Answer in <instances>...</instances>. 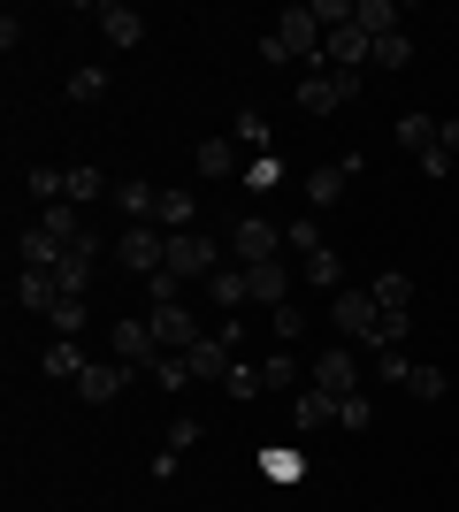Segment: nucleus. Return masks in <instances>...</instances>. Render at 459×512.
Returning <instances> with one entry per match:
<instances>
[{
	"label": "nucleus",
	"instance_id": "44",
	"mask_svg": "<svg viewBox=\"0 0 459 512\" xmlns=\"http://www.w3.org/2000/svg\"><path fill=\"white\" fill-rule=\"evenodd\" d=\"M375 375H383V383H398V390H406V375H414V360H406V352H375Z\"/></svg>",
	"mask_w": 459,
	"mask_h": 512
},
{
	"label": "nucleus",
	"instance_id": "7",
	"mask_svg": "<svg viewBox=\"0 0 459 512\" xmlns=\"http://www.w3.org/2000/svg\"><path fill=\"white\" fill-rule=\"evenodd\" d=\"M108 360H123L131 375H153V360H161L153 321H115V329H108Z\"/></svg>",
	"mask_w": 459,
	"mask_h": 512
},
{
	"label": "nucleus",
	"instance_id": "26",
	"mask_svg": "<svg viewBox=\"0 0 459 512\" xmlns=\"http://www.w3.org/2000/svg\"><path fill=\"white\" fill-rule=\"evenodd\" d=\"M199 176H238V138H199Z\"/></svg>",
	"mask_w": 459,
	"mask_h": 512
},
{
	"label": "nucleus",
	"instance_id": "40",
	"mask_svg": "<svg viewBox=\"0 0 459 512\" xmlns=\"http://www.w3.org/2000/svg\"><path fill=\"white\" fill-rule=\"evenodd\" d=\"M222 390H230V398H261V367H253V360H230Z\"/></svg>",
	"mask_w": 459,
	"mask_h": 512
},
{
	"label": "nucleus",
	"instance_id": "43",
	"mask_svg": "<svg viewBox=\"0 0 459 512\" xmlns=\"http://www.w3.org/2000/svg\"><path fill=\"white\" fill-rule=\"evenodd\" d=\"M23 184H31V199H39V207H54V199H62V169H31Z\"/></svg>",
	"mask_w": 459,
	"mask_h": 512
},
{
	"label": "nucleus",
	"instance_id": "8",
	"mask_svg": "<svg viewBox=\"0 0 459 512\" xmlns=\"http://www.w3.org/2000/svg\"><path fill=\"white\" fill-rule=\"evenodd\" d=\"M115 253H123V268L153 276V268H169V230H161V222H131V230L115 237Z\"/></svg>",
	"mask_w": 459,
	"mask_h": 512
},
{
	"label": "nucleus",
	"instance_id": "20",
	"mask_svg": "<svg viewBox=\"0 0 459 512\" xmlns=\"http://www.w3.org/2000/svg\"><path fill=\"white\" fill-rule=\"evenodd\" d=\"M352 23H360L368 39H391V31H406V8H398V0H360Z\"/></svg>",
	"mask_w": 459,
	"mask_h": 512
},
{
	"label": "nucleus",
	"instance_id": "14",
	"mask_svg": "<svg viewBox=\"0 0 459 512\" xmlns=\"http://www.w3.org/2000/svg\"><path fill=\"white\" fill-rule=\"evenodd\" d=\"M322 54H329V69H352V77H360V69L375 62V39L360 31V23H345V31H329V39H322Z\"/></svg>",
	"mask_w": 459,
	"mask_h": 512
},
{
	"label": "nucleus",
	"instance_id": "34",
	"mask_svg": "<svg viewBox=\"0 0 459 512\" xmlns=\"http://www.w3.org/2000/svg\"><path fill=\"white\" fill-rule=\"evenodd\" d=\"M299 383V352H268L261 360V390H291Z\"/></svg>",
	"mask_w": 459,
	"mask_h": 512
},
{
	"label": "nucleus",
	"instance_id": "30",
	"mask_svg": "<svg viewBox=\"0 0 459 512\" xmlns=\"http://www.w3.org/2000/svg\"><path fill=\"white\" fill-rule=\"evenodd\" d=\"M268 337H276V344H284V352H291V344L306 337V306H299V299H284V306H268Z\"/></svg>",
	"mask_w": 459,
	"mask_h": 512
},
{
	"label": "nucleus",
	"instance_id": "22",
	"mask_svg": "<svg viewBox=\"0 0 459 512\" xmlns=\"http://www.w3.org/2000/svg\"><path fill=\"white\" fill-rule=\"evenodd\" d=\"M245 276H253V299H261V306L291 299V268H284V260H261V268H245Z\"/></svg>",
	"mask_w": 459,
	"mask_h": 512
},
{
	"label": "nucleus",
	"instance_id": "12",
	"mask_svg": "<svg viewBox=\"0 0 459 512\" xmlns=\"http://www.w3.org/2000/svg\"><path fill=\"white\" fill-rule=\"evenodd\" d=\"M352 176H360V153H345V161H329V169H306V207H337Z\"/></svg>",
	"mask_w": 459,
	"mask_h": 512
},
{
	"label": "nucleus",
	"instance_id": "42",
	"mask_svg": "<svg viewBox=\"0 0 459 512\" xmlns=\"http://www.w3.org/2000/svg\"><path fill=\"white\" fill-rule=\"evenodd\" d=\"M276 184H284V161H276V153H268V161H253V169H245V192H276Z\"/></svg>",
	"mask_w": 459,
	"mask_h": 512
},
{
	"label": "nucleus",
	"instance_id": "3",
	"mask_svg": "<svg viewBox=\"0 0 459 512\" xmlns=\"http://www.w3.org/2000/svg\"><path fill=\"white\" fill-rule=\"evenodd\" d=\"M230 253H238V268L284 260V222H268V214H238V222H230Z\"/></svg>",
	"mask_w": 459,
	"mask_h": 512
},
{
	"label": "nucleus",
	"instance_id": "37",
	"mask_svg": "<svg viewBox=\"0 0 459 512\" xmlns=\"http://www.w3.org/2000/svg\"><path fill=\"white\" fill-rule=\"evenodd\" d=\"M414 62V39H406V31H391V39H375V62L368 69H406Z\"/></svg>",
	"mask_w": 459,
	"mask_h": 512
},
{
	"label": "nucleus",
	"instance_id": "33",
	"mask_svg": "<svg viewBox=\"0 0 459 512\" xmlns=\"http://www.w3.org/2000/svg\"><path fill=\"white\" fill-rule=\"evenodd\" d=\"M192 444H199V421H192V413H176V421H169V451L153 459V474H169V467H176V451H192Z\"/></svg>",
	"mask_w": 459,
	"mask_h": 512
},
{
	"label": "nucleus",
	"instance_id": "5",
	"mask_svg": "<svg viewBox=\"0 0 459 512\" xmlns=\"http://www.w3.org/2000/svg\"><path fill=\"white\" fill-rule=\"evenodd\" d=\"M306 383L329 390V398H352V390H360V352H352V344H322L314 367H306Z\"/></svg>",
	"mask_w": 459,
	"mask_h": 512
},
{
	"label": "nucleus",
	"instance_id": "24",
	"mask_svg": "<svg viewBox=\"0 0 459 512\" xmlns=\"http://www.w3.org/2000/svg\"><path fill=\"white\" fill-rule=\"evenodd\" d=\"M108 199L131 214V222H153V214H161V192H153V184H138V176H131V184H115Z\"/></svg>",
	"mask_w": 459,
	"mask_h": 512
},
{
	"label": "nucleus",
	"instance_id": "29",
	"mask_svg": "<svg viewBox=\"0 0 459 512\" xmlns=\"http://www.w3.org/2000/svg\"><path fill=\"white\" fill-rule=\"evenodd\" d=\"M153 222H161V230H199V199L192 192H161V214H153Z\"/></svg>",
	"mask_w": 459,
	"mask_h": 512
},
{
	"label": "nucleus",
	"instance_id": "15",
	"mask_svg": "<svg viewBox=\"0 0 459 512\" xmlns=\"http://www.w3.org/2000/svg\"><path fill=\"white\" fill-rule=\"evenodd\" d=\"M230 360H238V352H230V344L215 337V329H207V337L192 344V352H184V367H192V383L207 390V383H222V375H230Z\"/></svg>",
	"mask_w": 459,
	"mask_h": 512
},
{
	"label": "nucleus",
	"instance_id": "13",
	"mask_svg": "<svg viewBox=\"0 0 459 512\" xmlns=\"http://www.w3.org/2000/svg\"><path fill=\"white\" fill-rule=\"evenodd\" d=\"M16 306L23 314H54V306H62V268H23L16 276Z\"/></svg>",
	"mask_w": 459,
	"mask_h": 512
},
{
	"label": "nucleus",
	"instance_id": "10",
	"mask_svg": "<svg viewBox=\"0 0 459 512\" xmlns=\"http://www.w3.org/2000/svg\"><path fill=\"white\" fill-rule=\"evenodd\" d=\"M123 390H131V367L123 360H92L85 375H77V398H85V406H115Z\"/></svg>",
	"mask_w": 459,
	"mask_h": 512
},
{
	"label": "nucleus",
	"instance_id": "18",
	"mask_svg": "<svg viewBox=\"0 0 459 512\" xmlns=\"http://www.w3.org/2000/svg\"><path fill=\"white\" fill-rule=\"evenodd\" d=\"M39 367H46V375H54V383H77V375H85V344H77V337H54V344H46V352H39Z\"/></svg>",
	"mask_w": 459,
	"mask_h": 512
},
{
	"label": "nucleus",
	"instance_id": "27",
	"mask_svg": "<svg viewBox=\"0 0 459 512\" xmlns=\"http://www.w3.org/2000/svg\"><path fill=\"white\" fill-rule=\"evenodd\" d=\"M16 260H23V268H62V245H54V237L31 222V230L16 237Z\"/></svg>",
	"mask_w": 459,
	"mask_h": 512
},
{
	"label": "nucleus",
	"instance_id": "4",
	"mask_svg": "<svg viewBox=\"0 0 459 512\" xmlns=\"http://www.w3.org/2000/svg\"><path fill=\"white\" fill-rule=\"evenodd\" d=\"M368 85V77H352V69H306V85H299V115H337V107L352 100V92Z\"/></svg>",
	"mask_w": 459,
	"mask_h": 512
},
{
	"label": "nucleus",
	"instance_id": "41",
	"mask_svg": "<svg viewBox=\"0 0 459 512\" xmlns=\"http://www.w3.org/2000/svg\"><path fill=\"white\" fill-rule=\"evenodd\" d=\"M153 383H161V390H184V383H192L184 352H161V360H153Z\"/></svg>",
	"mask_w": 459,
	"mask_h": 512
},
{
	"label": "nucleus",
	"instance_id": "17",
	"mask_svg": "<svg viewBox=\"0 0 459 512\" xmlns=\"http://www.w3.org/2000/svg\"><path fill=\"white\" fill-rule=\"evenodd\" d=\"M375 306H398V314H414V299H421V283L406 276V268H375Z\"/></svg>",
	"mask_w": 459,
	"mask_h": 512
},
{
	"label": "nucleus",
	"instance_id": "45",
	"mask_svg": "<svg viewBox=\"0 0 459 512\" xmlns=\"http://www.w3.org/2000/svg\"><path fill=\"white\" fill-rule=\"evenodd\" d=\"M46 321H54L62 337H77V329H85V299H62V306H54V314H46Z\"/></svg>",
	"mask_w": 459,
	"mask_h": 512
},
{
	"label": "nucleus",
	"instance_id": "32",
	"mask_svg": "<svg viewBox=\"0 0 459 512\" xmlns=\"http://www.w3.org/2000/svg\"><path fill=\"white\" fill-rule=\"evenodd\" d=\"M291 421H299V428H329V421H337V398H329V390H299Z\"/></svg>",
	"mask_w": 459,
	"mask_h": 512
},
{
	"label": "nucleus",
	"instance_id": "1",
	"mask_svg": "<svg viewBox=\"0 0 459 512\" xmlns=\"http://www.w3.org/2000/svg\"><path fill=\"white\" fill-rule=\"evenodd\" d=\"M322 23H314V8H306V0H291L284 16H276V31H268L261 39V62H314L322 69Z\"/></svg>",
	"mask_w": 459,
	"mask_h": 512
},
{
	"label": "nucleus",
	"instance_id": "23",
	"mask_svg": "<svg viewBox=\"0 0 459 512\" xmlns=\"http://www.w3.org/2000/svg\"><path fill=\"white\" fill-rule=\"evenodd\" d=\"M39 230H46V237H54V245L69 253V245L85 237V222H77V207H69V199H54V207H39Z\"/></svg>",
	"mask_w": 459,
	"mask_h": 512
},
{
	"label": "nucleus",
	"instance_id": "2",
	"mask_svg": "<svg viewBox=\"0 0 459 512\" xmlns=\"http://www.w3.org/2000/svg\"><path fill=\"white\" fill-rule=\"evenodd\" d=\"M375 321H383L375 291H337V299H329V329H345L352 352H375Z\"/></svg>",
	"mask_w": 459,
	"mask_h": 512
},
{
	"label": "nucleus",
	"instance_id": "19",
	"mask_svg": "<svg viewBox=\"0 0 459 512\" xmlns=\"http://www.w3.org/2000/svg\"><path fill=\"white\" fill-rule=\"evenodd\" d=\"M115 192V184H108V176H100V169H92V161H77V169H62V199H69V207H92V199H108Z\"/></svg>",
	"mask_w": 459,
	"mask_h": 512
},
{
	"label": "nucleus",
	"instance_id": "36",
	"mask_svg": "<svg viewBox=\"0 0 459 512\" xmlns=\"http://www.w3.org/2000/svg\"><path fill=\"white\" fill-rule=\"evenodd\" d=\"M444 390H452V383H444V367H414V375H406V398H421V406H437Z\"/></svg>",
	"mask_w": 459,
	"mask_h": 512
},
{
	"label": "nucleus",
	"instance_id": "46",
	"mask_svg": "<svg viewBox=\"0 0 459 512\" xmlns=\"http://www.w3.org/2000/svg\"><path fill=\"white\" fill-rule=\"evenodd\" d=\"M437 146H444V153H452V161H459V115H444V130H437Z\"/></svg>",
	"mask_w": 459,
	"mask_h": 512
},
{
	"label": "nucleus",
	"instance_id": "31",
	"mask_svg": "<svg viewBox=\"0 0 459 512\" xmlns=\"http://www.w3.org/2000/svg\"><path fill=\"white\" fill-rule=\"evenodd\" d=\"M284 253H291V260L322 253V222H314V214H291V222H284Z\"/></svg>",
	"mask_w": 459,
	"mask_h": 512
},
{
	"label": "nucleus",
	"instance_id": "16",
	"mask_svg": "<svg viewBox=\"0 0 459 512\" xmlns=\"http://www.w3.org/2000/svg\"><path fill=\"white\" fill-rule=\"evenodd\" d=\"M199 291L215 299V314H238V306H253V276H245V268H215Z\"/></svg>",
	"mask_w": 459,
	"mask_h": 512
},
{
	"label": "nucleus",
	"instance_id": "6",
	"mask_svg": "<svg viewBox=\"0 0 459 512\" xmlns=\"http://www.w3.org/2000/svg\"><path fill=\"white\" fill-rule=\"evenodd\" d=\"M169 268H176L184 283H207V276L222 268V245H215L207 230H176V237H169Z\"/></svg>",
	"mask_w": 459,
	"mask_h": 512
},
{
	"label": "nucleus",
	"instance_id": "38",
	"mask_svg": "<svg viewBox=\"0 0 459 512\" xmlns=\"http://www.w3.org/2000/svg\"><path fill=\"white\" fill-rule=\"evenodd\" d=\"M368 421H375V398H368V390H352V398H337V428H352V436H360Z\"/></svg>",
	"mask_w": 459,
	"mask_h": 512
},
{
	"label": "nucleus",
	"instance_id": "9",
	"mask_svg": "<svg viewBox=\"0 0 459 512\" xmlns=\"http://www.w3.org/2000/svg\"><path fill=\"white\" fill-rule=\"evenodd\" d=\"M85 16H92V31H100L108 46H123V54L146 39V16H138V8H123V0H92Z\"/></svg>",
	"mask_w": 459,
	"mask_h": 512
},
{
	"label": "nucleus",
	"instance_id": "39",
	"mask_svg": "<svg viewBox=\"0 0 459 512\" xmlns=\"http://www.w3.org/2000/svg\"><path fill=\"white\" fill-rule=\"evenodd\" d=\"M146 299L153 306H184V276H176V268H153V276H146Z\"/></svg>",
	"mask_w": 459,
	"mask_h": 512
},
{
	"label": "nucleus",
	"instance_id": "35",
	"mask_svg": "<svg viewBox=\"0 0 459 512\" xmlns=\"http://www.w3.org/2000/svg\"><path fill=\"white\" fill-rule=\"evenodd\" d=\"M108 85H115L108 69H77V77H69V100H77V107H92V100H108Z\"/></svg>",
	"mask_w": 459,
	"mask_h": 512
},
{
	"label": "nucleus",
	"instance_id": "28",
	"mask_svg": "<svg viewBox=\"0 0 459 512\" xmlns=\"http://www.w3.org/2000/svg\"><path fill=\"white\" fill-rule=\"evenodd\" d=\"M230 138H238V146H253L268 161V146H276V130H268V115L261 107H238V123H230Z\"/></svg>",
	"mask_w": 459,
	"mask_h": 512
},
{
	"label": "nucleus",
	"instance_id": "25",
	"mask_svg": "<svg viewBox=\"0 0 459 512\" xmlns=\"http://www.w3.org/2000/svg\"><path fill=\"white\" fill-rule=\"evenodd\" d=\"M437 115H421V107H414V115H398V130H391V138H398V146H414V161H421V153H429V146H437Z\"/></svg>",
	"mask_w": 459,
	"mask_h": 512
},
{
	"label": "nucleus",
	"instance_id": "11",
	"mask_svg": "<svg viewBox=\"0 0 459 512\" xmlns=\"http://www.w3.org/2000/svg\"><path fill=\"white\" fill-rule=\"evenodd\" d=\"M153 337H161V352H192V344L199 337H207V329H199V314H192V306H153Z\"/></svg>",
	"mask_w": 459,
	"mask_h": 512
},
{
	"label": "nucleus",
	"instance_id": "21",
	"mask_svg": "<svg viewBox=\"0 0 459 512\" xmlns=\"http://www.w3.org/2000/svg\"><path fill=\"white\" fill-rule=\"evenodd\" d=\"M299 276L314 283V291H329V299H337V291H345V260L322 245V253H306V260H299Z\"/></svg>",
	"mask_w": 459,
	"mask_h": 512
}]
</instances>
